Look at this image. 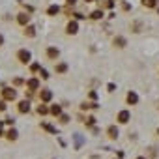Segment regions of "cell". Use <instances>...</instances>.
Masks as SVG:
<instances>
[{
    "label": "cell",
    "instance_id": "6da1fadb",
    "mask_svg": "<svg viewBox=\"0 0 159 159\" xmlns=\"http://www.w3.org/2000/svg\"><path fill=\"white\" fill-rule=\"evenodd\" d=\"M30 51H26V49H21L19 52H17V58H19V62H23V64H28L30 62Z\"/></svg>",
    "mask_w": 159,
    "mask_h": 159
},
{
    "label": "cell",
    "instance_id": "7a4b0ae2",
    "mask_svg": "<svg viewBox=\"0 0 159 159\" xmlns=\"http://www.w3.org/2000/svg\"><path fill=\"white\" fill-rule=\"evenodd\" d=\"M2 96H4L6 101H13V99L17 98V92H15L13 88H4V90H2Z\"/></svg>",
    "mask_w": 159,
    "mask_h": 159
},
{
    "label": "cell",
    "instance_id": "3957f363",
    "mask_svg": "<svg viewBox=\"0 0 159 159\" xmlns=\"http://www.w3.org/2000/svg\"><path fill=\"white\" fill-rule=\"evenodd\" d=\"M129 118H131L129 111H120V112H118V122H120V124H127Z\"/></svg>",
    "mask_w": 159,
    "mask_h": 159
},
{
    "label": "cell",
    "instance_id": "277c9868",
    "mask_svg": "<svg viewBox=\"0 0 159 159\" xmlns=\"http://www.w3.org/2000/svg\"><path fill=\"white\" fill-rule=\"evenodd\" d=\"M58 54H60V51H58L56 47H49V49H47V56H49V58L56 60V58H58Z\"/></svg>",
    "mask_w": 159,
    "mask_h": 159
},
{
    "label": "cell",
    "instance_id": "5b68a950",
    "mask_svg": "<svg viewBox=\"0 0 159 159\" xmlns=\"http://www.w3.org/2000/svg\"><path fill=\"white\" fill-rule=\"evenodd\" d=\"M28 21H30V15L19 13V17H17V23H19V25H28Z\"/></svg>",
    "mask_w": 159,
    "mask_h": 159
},
{
    "label": "cell",
    "instance_id": "8992f818",
    "mask_svg": "<svg viewBox=\"0 0 159 159\" xmlns=\"http://www.w3.org/2000/svg\"><path fill=\"white\" fill-rule=\"evenodd\" d=\"M77 30H79V25H77L75 21H71V23L67 25V30H66V32H67V34H77Z\"/></svg>",
    "mask_w": 159,
    "mask_h": 159
},
{
    "label": "cell",
    "instance_id": "52a82bcc",
    "mask_svg": "<svg viewBox=\"0 0 159 159\" xmlns=\"http://www.w3.org/2000/svg\"><path fill=\"white\" fill-rule=\"evenodd\" d=\"M39 98H41V101H51V98H52V92H51V90H41Z\"/></svg>",
    "mask_w": 159,
    "mask_h": 159
},
{
    "label": "cell",
    "instance_id": "ba28073f",
    "mask_svg": "<svg viewBox=\"0 0 159 159\" xmlns=\"http://www.w3.org/2000/svg\"><path fill=\"white\" fill-rule=\"evenodd\" d=\"M137 101H139V96H137L135 92H129V94H127V103H129V105H135Z\"/></svg>",
    "mask_w": 159,
    "mask_h": 159
},
{
    "label": "cell",
    "instance_id": "9c48e42d",
    "mask_svg": "<svg viewBox=\"0 0 159 159\" xmlns=\"http://www.w3.org/2000/svg\"><path fill=\"white\" fill-rule=\"evenodd\" d=\"M26 86H28L30 90H38V86H39V81H38V79H30V81L26 83Z\"/></svg>",
    "mask_w": 159,
    "mask_h": 159
},
{
    "label": "cell",
    "instance_id": "30bf717a",
    "mask_svg": "<svg viewBox=\"0 0 159 159\" xmlns=\"http://www.w3.org/2000/svg\"><path fill=\"white\" fill-rule=\"evenodd\" d=\"M30 111V103L28 101H21L19 103V112H28Z\"/></svg>",
    "mask_w": 159,
    "mask_h": 159
},
{
    "label": "cell",
    "instance_id": "8fae6325",
    "mask_svg": "<svg viewBox=\"0 0 159 159\" xmlns=\"http://www.w3.org/2000/svg\"><path fill=\"white\" fill-rule=\"evenodd\" d=\"M107 133H109L111 139H116V137H118V127H116V125H111V127L107 129Z\"/></svg>",
    "mask_w": 159,
    "mask_h": 159
},
{
    "label": "cell",
    "instance_id": "7c38bea8",
    "mask_svg": "<svg viewBox=\"0 0 159 159\" xmlns=\"http://www.w3.org/2000/svg\"><path fill=\"white\" fill-rule=\"evenodd\" d=\"M58 11H60V8H58L56 4H52V6H49V10H47V13H49V15H56Z\"/></svg>",
    "mask_w": 159,
    "mask_h": 159
},
{
    "label": "cell",
    "instance_id": "4fadbf2b",
    "mask_svg": "<svg viewBox=\"0 0 159 159\" xmlns=\"http://www.w3.org/2000/svg\"><path fill=\"white\" fill-rule=\"evenodd\" d=\"M114 45H116V47H125V39L118 36V38H114Z\"/></svg>",
    "mask_w": 159,
    "mask_h": 159
},
{
    "label": "cell",
    "instance_id": "5bb4252c",
    "mask_svg": "<svg viewBox=\"0 0 159 159\" xmlns=\"http://www.w3.org/2000/svg\"><path fill=\"white\" fill-rule=\"evenodd\" d=\"M41 127H43V129H47L49 133H52V135H56V127H52L51 124H41Z\"/></svg>",
    "mask_w": 159,
    "mask_h": 159
},
{
    "label": "cell",
    "instance_id": "9a60e30c",
    "mask_svg": "<svg viewBox=\"0 0 159 159\" xmlns=\"http://www.w3.org/2000/svg\"><path fill=\"white\" fill-rule=\"evenodd\" d=\"M25 34H26V36H30V38H34V36H36V28H34V26H26Z\"/></svg>",
    "mask_w": 159,
    "mask_h": 159
},
{
    "label": "cell",
    "instance_id": "2e32d148",
    "mask_svg": "<svg viewBox=\"0 0 159 159\" xmlns=\"http://www.w3.org/2000/svg\"><path fill=\"white\" fill-rule=\"evenodd\" d=\"M51 112H52L54 116H58V114H62V109H60V105H52V107H51Z\"/></svg>",
    "mask_w": 159,
    "mask_h": 159
},
{
    "label": "cell",
    "instance_id": "e0dca14e",
    "mask_svg": "<svg viewBox=\"0 0 159 159\" xmlns=\"http://www.w3.org/2000/svg\"><path fill=\"white\" fill-rule=\"evenodd\" d=\"M17 135H19V133H17L15 129H10V131H8V139H10V140H15Z\"/></svg>",
    "mask_w": 159,
    "mask_h": 159
},
{
    "label": "cell",
    "instance_id": "ac0fdd59",
    "mask_svg": "<svg viewBox=\"0 0 159 159\" xmlns=\"http://www.w3.org/2000/svg\"><path fill=\"white\" fill-rule=\"evenodd\" d=\"M142 6H146V8H153V6H155V0H142Z\"/></svg>",
    "mask_w": 159,
    "mask_h": 159
},
{
    "label": "cell",
    "instance_id": "d6986e66",
    "mask_svg": "<svg viewBox=\"0 0 159 159\" xmlns=\"http://www.w3.org/2000/svg\"><path fill=\"white\" fill-rule=\"evenodd\" d=\"M90 17H92V19H101V17H103V11H101V10H96Z\"/></svg>",
    "mask_w": 159,
    "mask_h": 159
},
{
    "label": "cell",
    "instance_id": "ffe728a7",
    "mask_svg": "<svg viewBox=\"0 0 159 159\" xmlns=\"http://www.w3.org/2000/svg\"><path fill=\"white\" fill-rule=\"evenodd\" d=\"M66 69H67V66H66V64H58V66H56V71H58V73H64Z\"/></svg>",
    "mask_w": 159,
    "mask_h": 159
},
{
    "label": "cell",
    "instance_id": "44dd1931",
    "mask_svg": "<svg viewBox=\"0 0 159 159\" xmlns=\"http://www.w3.org/2000/svg\"><path fill=\"white\" fill-rule=\"evenodd\" d=\"M38 112H39V114H47L49 111H47V107H45V105H39V107H38Z\"/></svg>",
    "mask_w": 159,
    "mask_h": 159
},
{
    "label": "cell",
    "instance_id": "7402d4cb",
    "mask_svg": "<svg viewBox=\"0 0 159 159\" xmlns=\"http://www.w3.org/2000/svg\"><path fill=\"white\" fill-rule=\"evenodd\" d=\"M39 75H41V79H49V73L45 69H39Z\"/></svg>",
    "mask_w": 159,
    "mask_h": 159
},
{
    "label": "cell",
    "instance_id": "603a6c76",
    "mask_svg": "<svg viewBox=\"0 0 159 159\" xmlns=\"http://www.w3.org/2000/svg\"><path fill=\"white\" fill-rule=\"evenodd\" d=\"M60 122H62V124H67V122H69V116L62 114V116H60Z\"/></svg>",
    "mask_w": 159,
    "mask_h": 159
},
{
    "label": "cell",
    "instance_id": "cb8c5ba5",
    "mask_svg": "<svg viewBox=\"0 0 159 159\" xmlns=\"http://www.w3.org/2000/svg\"><path fill=\"white\" fill-rule=\"evenodd\" d=\"M86 124H88V125H94V124H96V118H94V116H90V118H88V122H86Z\"/></svg>",
    "mask_w": 159,
    "mask_h": 159
},
{
    "label": "cell",
    "instance_id": "d4e9b609",
    "mask_svg": "<svg viewBox=\"0 0 159 159\" xmlns=\"http://www.w3.org/2000/svg\"><path fill=\"white\" fill-rule=\"evenodd\" d=\"M0 111H6V101H0Z\"/></svg>",
    "mask_w": 159,
    "mask_h": 159
},
{
    "label": "cell",
    "instance_id": "484cf974",
    "mask_svg": "<svg viewBox=\"0 0 159 159\" xmlns=\"http://www.w3.org/2000/svg\"><path fill=\"white\" fill-rule=\"evenodd\" d=\"M13 122H15L13 118H6V124H10V125H13Z\"/></svg>",
    "mask_w": 159,
    "mask_h": 159
},
{
    "label": "cell",
    "instance_id": "4316f807",
    "mask_svg": "<svg viewBox=\"0 0 159 159\" xmlns=\"http://www.w3.org/2000/svg\"><path fill=\"white\" fill-rule=\"evenodd\" d=\"M75 2H77V0H67V4H71V6H73Z\"/></svg>",
    "mask_w": 159,
    "mask_h": 159
},
{
    "label": "cell",
    "instance_id": "83f0119b",
    "mask_svg": "<svg viewBox=\"0 0 159 159\" xmlns=\"http://www.w3.org/2000/svg\"><path fill=\"white\" fill-rule=\"evenodd\" d=\"M4 43V38H2V34H0V45H2Z\"/></svg>",
    "mask_w": 159,
    "mask_h": 159
},
{
    "label": "cell",
    "instance_id": "f1b7e54d",
    "mask_svg": "<svg viewBox=\"0 0 159 159\" xmlns=\"http://www.w3.org/2000/svg\"><path fill=\"white\" fill-rule=\"evenodd\" d=\"M2 125H4V124H2V122H0V135H2Z\"/></svg>",
    "mask_w": 159,
    "mask_h": 159
},
{
    "label": "cell",
    "instance_id": "f546056e",
    "mask_svg": "<svg viewBox=\"0 0 159 159\" xmlns=\"http://www.w3.org/2000/svg\"><path fill=\"white\" fill-rule=\"evenodd\" d=\"M137 159H148V157H137Z\"/></svg>",
    "mask_w": 159,
    "mask_h": 159
},
{
    "label": "cell",
    "instance_id": "4dcf8cb0",
    "mask_svg": "<svg viewBox=\"0 0 159 159\" xmlns=\"http://www.w3.org/2000/svg\"><path fill=\"white\" fill-rule=\"evenodd\" d=\"M84 2H94V0H84Z\"/></svg>",
    "mask_w": 159,
    "mask_h": 159
},
{
    "label": "cell",
    "instance_id": "1f68e13d",
    "mask_svg": "<svg viewBox=\"0 0 159 159\" xmlns=\"http://www.w3.org/2000/svg\"><path fill=\"white\" fill-rule=\"evenodd\" d=\"M157 133H159V129H157Z\"/></svg>",
    "mask_w": 159,
    "mask_h": 159
}]
</instances>
